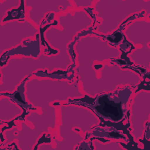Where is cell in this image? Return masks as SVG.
Listing matches in <instances>:
<instances>
[{
    "label": "cell",
    "instance_id": "obj_1",
    "mask_svg": "<svg viewBox=\"0 0 150 150\" xmlns=\"http://www.w3.org/2000/svg\"><path fill=\"white\" fill-rule=\"evenodd\" d=\"M112 94L108 93L98 95L95 98L85 95L82 98L69 100L67 104L71 103L83 105L92 110L100 119L103 118L118 122L122 120L127 111L126 108L122 109V104L126 103H122L121 99L117 101V96L111 98Z\"/></svg>",
    "mask_w": 150,
    "mask_h": 150
}]
</instances>
